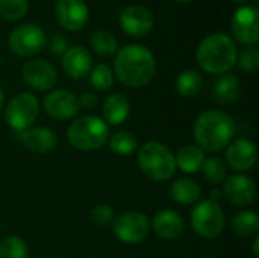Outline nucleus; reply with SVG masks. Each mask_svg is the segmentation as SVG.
I'll return each instance as SVG.
<instances>
[{
	"instance_id": "obj_7",
	"label": "nucleus",
	"mask_w": 259,
	"mask_h": 258,
	"mask_svg": "<svg viewBox=\"0 0 259 258\" xmlns=\"http://www.w3.org/2000/svg\"><path fill=\"white\" fill-rule=\"evenodd\" d=\"M39 114V100L33 93L15 94L5 108V120L14 132H21L35 123Z\"/></svg>"
},
{
	"instance_id": "obj_15",
	"label": "nucleus",
	"mask_w": 259,
	"mask_h": 258,
	"mask_svg": "<svg viewBox=\"0 0 259 258\" xmlns=\"http://www.w3.org/2000/svg\"><path fill=\"white\" fill-rule=\"evenodd\" d=\"M222 195H225V198L237 207H247L256 198V186L250 176L235 173L223 181Z\"/></svg>"
},
{
	"instance_id": "obj_23",
	"label": "nucleus",
	"mask_w": 259,
	"mask_h": 258,
	"mask_svg": "<svg viewBox=\"0 0 259 258\" xmlns=\"http://www.w3.org/2000/svg\"><path fill=\"white\" fill-rule=\"evenodd\" d=\"M241 87L234 75H223L214 84V97L222 105H231L238 100Z\"/></svg>"
},
{
	"instance_id": "obj_14",
	"label": "nucleus",
	"mask_w": 259,
	"mask_h": 258,
	"mask_svg": "<svg viewBox=\"0 0 259 258\" xmlns=\"http://www.w3.org/2000/svg\"><path fill=\"white\" fill-rule=\"evenodd\" d=\"M42 108L55 120H68L77 114L79 100L68 90H52L42 99Z\"/></svg>"
},
{
	"instance_id": "obj_26",
	"label": "nucleus",
	"mask_w": 259,
	"mask_h": 258,
	"mask_svg": "<svg viewBox=\"0 0 259 258\" xmlns=\"http://www.w3.org/2000/svg\"><path fill=\"white\" fill-rule=\"evenodd\" d=\"M106 144L114 154L120 157L132 155L138 149V140L131 131H117L111 134Z\"/></svg>"
},
{
	"instance_id": "obj_37",
	"label": "nucleus",
	"mask_w": 259,
	"mask_h": 258,
	"mask_svg": "<svg viewBox=\"0 0 259 258\" xmlns=\"http://www.w3.org/2000/svg\"><path fill=\"white\" fill-rule=\"evenodd\" d=\"M220 195H222V192H220V190H217V189H214V190L211 192V201L217 202V201L220 199Z\"/></svg>"
},
{
	"instance_id": "obj_5",
	"label": "nucleus",
	"mask_w": 259,
	"mask_h": 258,
	"mask_svg": "<svg viewBox=\"0 0 259 258\" xmlns=\"http://www.w3.org/2000/svg\"><path fill=\"white\" fill-rule=\"evenodd\" d=\"M138 167L152 181H168L176 172L175 154L159 141H147L138 149Z\"/></svg>"
},
{
	"instance_id": "obj_12",
	"label": "nucleus",
	"mask_w": 259,
	"mask_h": 258,
	"mask_svg": "<svg viewBox=\"0 0 259 258\" xmlns=\"http://www.w3.org/2000/svg\"><path fill=\"white\" fill-rule=\"evenodd\" d=\"M228 166L235 172H247L258 161V148L250 138H235L226 146Z\"/></svg>"
},
{
	"instance_id": "obj_17",
	"label": "nucleus",
	"mask_w": 259,
	"mask_h": 258,
	"mask_svg": "<svg viewBox=\"0 0 259 258\" xmlns=\"http://www.w3.org/2000/svg\"><path fill=\"white\" fill-rule=\"evenodd\" d=\"M15 140L33 154L52 152L58 144L56 132L44 126H30L21 132H15Z\"/></svg>"
},
{
	"instance_id": "obj_32",
	"label": "nucleus",
	"mask_w": 259,
	"mask_h": 258,
	"mask_svg": "<svg viewBox=\"0 0 259 258\" xmlns=\"http://www.w3.org/2000/svg\"><path fill=\"white\" fill-rule=\"evenodd\" d=\"M237 62L240 68L246 73H256L259 68V50L256 46L246 47L238 56Z\"/></svg>"
},
{
	"instance_id": "obj_30",
	"label": "nucleus",
	"mask_w": 259,
	"mask_h": 258,
	"mask_svg": "<svg viewBox=\"0 0 259 258\" xmlns=\"http://www.w3.org/2000/svg\"><path fill=\"white\" fill-rule=\"evenodd\" d=\"M114 82V71L106 64H99L90 71V84L97 91H106Z\"/></svg>"
},
{
	"instance_id": "obj_1",
	"label": "nucleus",
	"mask_w": 259,
	"mask_h": 258,
	"mask_svg": "<svg viewBox=\"0 0 259 258\" xmlns=\"http://www.w3.org/2000/svg\"><path fill=\"white\" fill-rule=\"evenodd\" d=\"M114 73L123 85L141 88L147 85L156 73L155 56L144 46L127 44L115 53Z\"/></svg>"
},
{
	"instance_id": "obj_41",
	"label": "nucleus",
	"mask_w": 259,
	"mask_h": 258,
	"mask_svg": "<svg viewBox=\"0 0 259 258\" xmlns=\"http://www.w3.org/2000/svg\"><path fill=\"white\" fill-rule=\"evenodd\" d=\"M0 62H2V61H0Z\"/></svg>"
},
{
	"instance_id": "obj_16",
	"label": "nucleus",
	"mask_w": 259,
	"mask_h": 258,
	"mask_svg": "<svg viewBox=\"0 0 259 258\" xmlns=\"http://www.w3.org/2000/svg\"><path fill=\"white\" fill-rule=\"evenodd\" d=\"M153 14L143 5H131L120 15V26L131 36L147 35L153 27Z\"/></svg>"
},
{
	"instance_id": "obj_21",
	"label": "nucleus",
	"mask_w": 259,
	"mask_h": 258,
	"mask_svg": "<svg viewBox=\"0 0 259 258\" xmlns=\"http://www.w3.org/2000/svg\"><path fill=\"white\" fill-rule=\"evenodd\" d=\"M170 196L181 205H196L199 201H202V189L196 181L190 178H181L170 186Z\"/></svg>"
},
{
	"instance_id": "obj_28",
	"label": "nucleus",
	"mask_w": 259,
	"mask_h": 258,
	"mask_svg": "<svg viewBox=\"0 0 259 258\" xmlns=\"http://www.w3.org/2000/svg\"><path fill=\"white\" fill-rule=\"evenodd\" d=\"M202 173L205 179L214 186L222 184L226 179V164L220 157H209L205 158L202 164Z\"/></svg>"
},
{
	"instance_id": "obj_6",
	"label": "nucleus",
	"mask_w": 259,
	"mask_h": 258,
	"mask_svg": "<svg viewBox=\"0 0 259 258\" xmlns=\"http://www.w3.org/2000/svg\"><path fill=\"white\" fill-rule=\"evenodd\" d=\"M190 224L199 237L215 239L223 233L226 227V217L219 202L205 199L194 205L190 216Z\"/></svg>"
},
{
	"instance_id": "obj_18",
	"label": "nucleus",
	"mask_w": 259,
	"mask_h": 258,
	"mask_svg": "<svg viewBox=\"0 0 259 258\" xmlns=\"http://www.w3.org/2000/svg\"><path fill=\"white\" fill-rule=\"evenodd\" d=\"M152 231L164 240H176L185 231L184 217L170 208L159 210L152 219Z\"/></svg>"
},
{
	"instance_id": "obj_40",
	"label": "nucleus",
	"mask_w": 259,
	"mask_h": 258,
	"mask_svg": "<svg viewBox=\"0 0 259 258\" xmlns=\"http://www.w3.org/2000/svg\"><path fill=\"white\" fill-rule=\"evenodd\" d=\"M176 2H179V3H188V2H191V0H176Z\"/></svg>"
},
{
	"instance_id": "obj_34",
	"label": "nucleus",
	"mask_w": 259,
	"mask_h": 258,
	"mask_svg": "<svg viewBox=\"0 0 259 258\" xmlns=\"http://www.w3.org/2000/svg\"><path fill=\"white\" fill-rule=\"evenodd\" d=\"M46 46L49 47V52L55 56H62L65 53V50L68 49V40L61 35V33H55L49 43H46Z\"/></svg>"
},
{
	"instance_id": "obj_35",
	"label": "nucleus",
	"mask_w": 259,
	"mask_h": 258,
	"mask_svg": "<svg viewBox=\"0 0 259 258\" xmlns=\"http://www.w3.org/2000/svg\"><path fill=\"white\" fill-rule=\"evenodd\" d=\"M79 100V108H85V109H93L96 108L97 102H99V97L96 93H83L80 97H77Z\"/></svg>"
},
{
	"instance_id": "obj_29",
	"label": "nucleus",
	"mask_w": 259,
	"mask_h": 258,
	"mask_svg": "<svg viewBox=\"0 0 259 258\" xmlns=\"http://www.w3.org/2000/svg\"><path fill=\"white\" fill-rule=\"evenodd\" d=\"M0 258H29V251L21 237L8 236L0 242Z\"/></svg>"
},
{
	"instance_id": "obj_27",
	"label": "nucleus",
	"mask_w": 259,
	"mask_h": 258,
	"mask_svg": "<svg viewBox=\"0 0 259 258\" xmlns=\"http://www.w3.org/2000/svg\"><path fill=\"white\" fill-rule=\"evenodd\" d=\"M90 41L93 49L102 56H112L118 50L117 38L109 30H96Z\"/></svg>"
},
{
	"instance_id": "obj_22",
	"label": "nucleus",
	"mask_w": 259,
	"mask_h": 258,
	"mask_svg": "<svg viewBox=\"0 0 259 258\" xmlns=\"http://www.w3.org/2000/svg\"><path fill=\"white\" fill-rule=\"evenodd\" d=\"M205 158V152L200 148H197L196 144H185L175 155L176 169H181L184 173L188 175L197 173L202 169Z\"/></svg>"
},
{
	"instance_id": "obj_19",
	"label": "nucleus",
	"mask_w": 259,
	"mask_h": 258,
	"mask_svg": "<svg viewBox=\"0 0 259 258\" xmlns=\"http://www.w3.org/2000/svg\"><path fill=\"white\" fill-rule=\"evenodd\" d=\"M62 68L71 79H83L93 68L91 53L82 46H71L62 55Z\"/></svg>"
},
{
	"instance_id": "obj_11",
	"label": "nucleus",
	"mask_w": 259,
	"mask_h": 258,
	"mask_svg": "<svg viewBox=\"0 0 259 258\" xmlns=\"http://www.w3.org/2000/svg\"><path fill=\"white\" fill-rule=\"evenodd\" d=\"M24 82L36 91H49L56 85L58 73L55 67L46 59H29L21 67Z\"/></svg>"
},
{
	"instance_id": "obj_31",
	"label": "nucleus",
	"mask_w": 259,
	"mask_h": 258,
	"mask_svg": "<svg viewBox=\"0 0 259 258\" xmlns=\"http://www.w3.org/2000/svg\"><path fill=\"white\" fill-rule=\"evenodd\" d=\"M27 0H0V17L6 21H17L27 12Z\"/></svg>"
},
{
	"instance_id": "obj_4",
	"label": "nucleus",
	"mask_w": 259,
	"mask_h": 258,
	"mask_svg": "<svg viewBox=\"0 0 259 258\" xmlns=\"http://www.w3.org/2000/svg\"><path fill=\"white\" fill-rule=\"evenodd\" d=\"M109 135V126L102 117L97 116H82L67 129L68 143L82 152H94L102 149L108 143Z\"/></svg>"
},
{
	"instance_id": "obj_9",
	"label": "nucleus",
	"mask_w": 259,
	"mask_h": 258,
	"mask_svg": "<svg viewBox=\"0 0 259 258\" xmlns=\"http://www.w3.org/2000/svg\"><path fill=\"white\" fill-rule=\"evenodd\" d=\"M114 236L126 245L141 243L150 233V220L141 211H126L112 222Z\"/></svg>"
},
{
	"instance_id": "obj_39",
	"label": "nucleus",
	"mask_w": 259,
	"mask_h": 258,
	"mask_svg": "<svg viewBox=\"0 0 259 258\" xmlns=\"http://www.w3.org/2000/svg\"><path fill=\"white\" fill-rule=\"evenodd\" d=\"M234 2H235V3H246L247 0H234Z\"/></svg>"
},
{
	"instance_id": "obj_36",
	"label": "nucleus",
	"mask_w": 259,
	"mask_h": 258,
	"mask_svg": "<svg viewBox=\"0 0 259 258\" xmlns=\"http://www.w3.org/2000/svg\"><path fill=\"white\" fill-rule=\"evenodd\" d=\"M259 237L255 236V240H253V257L259 258Z\"/></svg>"
},
{
	"instance_id": "obj_25",
	"label": "nucleus",
	"mask_w": 259,
	"mask_h": 258,
	"mask_svg": "<svg viewBox=\"0 0 259 258\" xmlns=\"http://www.w3.org/2000/svg\"><path fill=\"white\" fill-rule=\"evenodd\" d=\"M203 85L202 75L194 70H185L176 78L175 88L182 97H194L200 93Z\"/></svg>"
},
{
	"instance_id": "obj_33",
	"label": "nucleus",
	"mask_w": 259,
	"mask_h": 258,
	"mask_svg": "<svg viewBox=\"0 0 259 258\" xmlns=\"http://www.w3.org/2000/svg\"><path fill=\"white\" fill-rule=\"evenodd\" d=\"M90 217L97 227H108V225H112V222L115 219V213L111 205L99 204L91 210Z\"/></svg>"
},
{
	"instance_id": "obj_38",
	"label": "nucleus",
	"mask_w": 259,
	"mask_h": 258,
	"mask_svg": "<svg viewBox=\"0 0 259 258\" xmlns=\"http://www.w3.org/2000/svg\"><path fill=\"white\" fill-rule=\"evenodd\" d=\"M3 105H5V96H3V90L0 88V113L3 109Z\"/></svg>"
},
{
	"instance_id": "obj_20",
	"label": "nucleus",
	"mask_w": 259,
	"mask_h": 258,
	"mask_svg": "<svg viewBox=\"0 0 259 258\" xmlns=\"http://www.w3.org/2000/svg\"><path fill=\"white\" fill-rule=\"evenodd\" d=\"M129 113H131V103L126 99V96L120 93H114L108 96L102 105V116L108 126L121 125L129 117Z\"/></svg>"
},
{
	"instance_id": "obj_13",
	"label": "nucleus",
	"mask_w": 259,
	"mask_h": 258,
	"mask_svg": "<svg viewBox=\"0 0 259 258\" xmlns=\"http://www.w3.org/2000/svg\"><path fill=\"white\" fill-rule=\"evenodd\" d=\"M53 11L59 26L71 32L82 29L90 18V11L83 0H56Z\"/></svg>"
},
{
	"instance_id": "obj_8",
	"label": "nucleus",
	"mask_w": 259,
	"mask_h": 258,
	"mask_svg": "<svg viewBox=\"0 0 259 258\" xmlns=\"http://www.w3.org/2000/svg\"><path fill=\"white\" fill-rule=\"evenodd\" d=\"M46 43L47 40L44 30L32 23H24L17 26L8 38L11 52L23 58L35 56L46 47Z\"/></svg>"
},
{
	"instance_id": "obj_2",
	"label": "nucleus",
	"mask_w": 259,
	"mask_h": 258,
	"mask_svg": "<svg viewBox=\"0 0 259 258\" xmlns=\"http://www.w3.org/2000/svg\"><path fill=\"white\" fill-rule=\"evenodd\" d=\"M235 135L234 119L222 109L203 111L194 122L193 137L203 152L217 154L232 141Z\"/></svg>"
},
{
	"instance_id": "obj_24",
	"label": "nucleus",
	"mask_w": 259,
	"mask_h": 258,
	"mask_svg": "<svg viewBox=\"0 0 259 258\" xmlns=\"http://www.w3.org/2000/svg\"><path fill=\"white\" fill-rule=\"evenodd\" d=\"M231 230L238 237H255L259 233V217L255 211L241 210L231 219Z\"/></svg>"
},
{
	"instance_id": "obj_10",
	"label": "nucleus",
	"mask_w": 259,
	"mask_h": 258,
	"mask_svg": "<svg viewBox=\"0 0 259 258\" xmlns=\"http://www.w3.org/2000/svg\"><path fill=\"white\" fill-rule=\"evenodd\" d=\"M235 40L244 46H255L259 40V12L255 5L241 6L235 11L231 21Z\"/></svg>"
},
{
	"instance_id": "obj_3",
	"label": "nucleus",
	"mask_w": 259,
	"mask_h": 258,
	"mask_svg": "<svg viewBox=\"0 0 259 258\" xmlns=\"http://www.w3.org/2000/svg\"><path fill=\"white\" fill-rule=\"evenodd\" d=\"M237 56L235 41L223 32L205 36L196 50L197 64L211 75H225L232 70L237 64Z\"/></svg>"
}]
</instances>
